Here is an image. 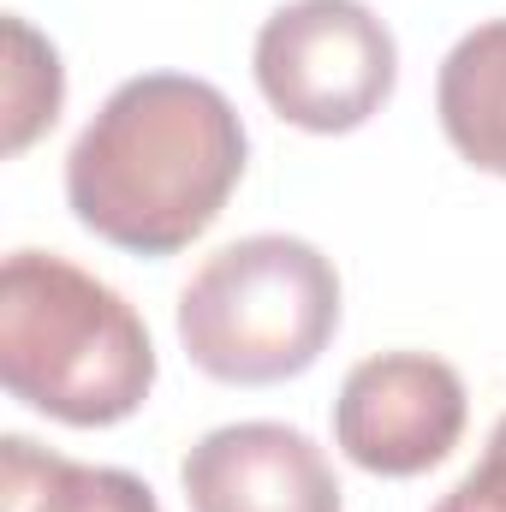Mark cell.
<instances>
[{
  "label": "cell",
  "instance_id": "obj_1",
  "mask_svg": "<svg viewBox=\"0 0 506 512\" xmlns=\"http://www.w3.org/2000/svg\"><path fill=\"white\" fill-rule=\"evenodd\" d=\"M239 108L185 72L126 78L66 155L72 215L114 251L173 256L203 239L245 179Z\"/></svg>",
  "mask_w": 506,
  "mask_h": 512
},
{
  "label": "cell",
  "instance_id": "obj_2",
  "mask_svg": "<svg viewBox=\"0 0 506 512\" xmlns=\"http://www.w3.org/2000/svg\"><path fill=\"white\" fill-rule=\"evenodd\" d=\"M0 382L18 405L108 429L155 387V340L126 298L54 251H12L0 268Z\"/></svg>",
  "mask_w": 506,
  "mask_h": 512
},
{
  "label": "cell",
  "instance_id": "obj_3",
  "mask_svg": "<svg viewBox=\"0 0 506 512\" xmlns=\"http://www.w3.org/2000/svg\"><path fill=\"white\" fill-rule=\"evenodd\" d=\"M340 328V274L310 239L251 233L209 256L179 292L185 358L227 387L304 376Z\"/></svg>",
  "mask_w": 506,
  "mask_h": 512
},
{
  "label": "cell",
  "instance_id": "obj_4",
  "mask_svg": "<svg viewBox=\"0 0 506 512\" xmlns=\"http://www.w3.org/2000/svg\"><path fill=\"white\" fill-rule=\"evenodd\" d=\"M256 90L298 131L370 126L399 78L393 30L364 0H286L256 30Z\"/></svg>",
  "mask_w": 506,
  "mask_h": 512
},
{
  "label": "cell",
  "instance_id": "obj_5",
  "mask_svg": "<svg viewBox=\"0 0 506 512\" xmlns=\"http://www.w3.org/2000/svg\"><path fill=\"white\" fill-rule=\"evenodd\" d=\"M471 399L447 358L381 352L364 358L334 399V441L370 477H423L465 435Z\"/></svg>",
  "mask_w": 506,
  "mask_h": 512
},
{
  "label": "cell",
  "instance_id": "obj_6",
  "mask_svg": "<svg viewBox=\"0 0 506 512\" xmlns=\"http://www.w3.org/2000/svg\"><path fill=\"white\" fill-rule=\"evenodd\" d=\"M191 512H340L328 453L292 423L209 429L179 465Z\"/></svg>",
  "mask_w": 506,
  "mask_h": 512
},
{
  "label": "cell",
  "instance_id": "obj_7",
  "mask_svg": "<svg viewBox=\"0 0 506 512\" xmlns=\"http://www.w3.org/2000/svg\"><path fill=\"white\" fill-rule=\"evenodd\" d=\"M435 114L471 167L506 179V18H489L453 42L435 78Z\"/></svg>",
  "mask_w": 506,
  "mask_h": 512
},
{
  "label": "cell",
  "instance_id": "obj_8",
  "mask_svg": "<svg viewBox=\"0 0 506 512\" xmlns=\"http://www.w3.org/2000/svg\"><path fill=\"white\" fill-rule=\"evenodd\" d=\"M0 512H161L155 489L120 465H84L36 447L30 435L0 441Z\"/></svg>",
  "mask_w": 506,
  "mask_h": 512
},
{
  "label": "cell",
  "instance_id": "obj_9",
  "mask_svg": "<svg viewBox=\"0 0 506 512\" xmlns=\"http://www.w3.org/2000/svg\"><path fill=\"white\" fill-rule=\"evenodd\" d=\"M60 54L24 18H6V149L18 155L42 126L60 120Z\"/></svg>",
  "mask_w": 506,
  "mask_h": 512
},
{
  "label": "cell",
  "instance_id": "obj_10",
  "mask_svg": "<svg viewBox=\"0 0 506 512\" xmlns=\"http://www.w3.org/2000/svg\"><path fill=\"white\" fill-rule=\"evenodd\" d=\"M429 512H506V411L483 447V459H477V471H465Z\"/></svg>",
  "mask_w": 506,
  "mask_h": 512
}]
</instances>
